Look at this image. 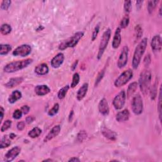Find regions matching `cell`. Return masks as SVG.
Segmentation results:
<instances>
[{
  "label": "cell",
  "instance_id": "1",
  "mask_svg": "<svg viewBox=\"0 0 162 162\" xmlns=\"http://www.w3.org/2000/svg\"><path fill=\"white\" fill-rule=\"evenodd\" d=\"M148 45V39L144 38L142 39L140 43L138 44V45L136 48V49L134 51L133 58H132V67L134 69H137L139 67L141 60L142 58V56L144 55L147 48Z\"/></svg>",
  "mask_w": 162,
  "mask_h": 162
},
{
  "label": "cell",
  "instance_id": "2",
  "mask_svg": "<svg viewBox=\"0 0 162 162\" xmlns=\"http://www.w3.org/2000/svg\"><path fill=\"white\" fill-rule=\"evenodd\" d=\"M33 62L32 59L28 58L23 60L16 61V62H13L6 65L3 70L6 73H13L17 72L19 70L23 69L27 67L30 64H31Z\"/></svg>",
  "mask_w": 162,
  "mask_h": 162
},
{
  "label": "cell",
  "instance_id": "3",
  "mask_svg": "<svg viewBox=\"0 0 162 162\" xmlns=\"http://www.w3.org/2000/svg\"><path fill=\"white\" fill-rule=\"evenodd\" d=\"M151 82V73L150 70H144L140 74L139 79V85L142 93L144 95L149 92Z\"/></svg>",
  "mask_w": 162,
  "mask_h": 162
},
{
  "label": "cell",
  "instance_id": "4",
  "mask_svg": "<svg viewBox=\"0 0 162 162\" xmlns=\"http://www.w3.org/2000/svg\"><path fill=\"white\" fill-rule=\"evenodd\" d=\"M83 36V32H77L71 38L64 41L61 43L59 45L58 49L60 50H65L68 48H73L78 44L80 39L82 38Z\"/></svg>",
  "mask_w": 162,
  "mask_h": 162
},
{
  "label": "cell",
  "instance_id": "5",
  "mask_svg": "<svg viewBox=\"0 0 162 162\" xmlns=\"http://www.w3.org/2000/svg\"><path fill=\"white\" fill-rule=\"evenodd\" d=\"M111 31L110 29H108L105 30V32L103 33L102 38L101 39L99 47V51L98 54H97V59L98 60H100L101 57H102L104 51H105L108 45L109 41L111 38Z\"/></svg>",
  "mask_w": 162,
  "mask_h": 162
},
{
  "label": "cell",
  "instance_id": "6",
  "mask_svg": "<svg viewBox=\"0 0 162 162\" xmlns=\"http://www.w3.org/2000/svg\"><path fill=\"white\" fill-rule=\"evenodd\" d=\"M133 72L132 70H127L122 73L119 77L115 80L114 82V85L117 87H120L123 86L129 82L132 78Z\"/></svg>",
  "mask_w": 162,
  "mask_h": 162
},
{
  "label": "cell",
  "instance_id": "7",
  "mask_svg": "<svg viewBox=\"0 0 162 162\" xmlns=\"http://www.w3.org/2000/svg\"><path fill=\"white\" fill-rule=\"evenodd\" d=\"M132 110L133 113L136 115H139L143 113V101L142 99L141 96L139 94H137L135 96L132 100Z\"/></svg>",
  "mask_w": 162,
  "mask_h": 162
},
{
  "label": "cell",
  "instance_id": "8",
  "mask_svg": "<svg viewBox=\"0 0 162 162\" xmlns=\"http://www.w3.org/2000/svg\"><path fill=\"white\" fill-rule=\"evenodd\" d=\"M126 100V94L124 90L115 97L113 101V105L116 110H120L124 107Z\"/></svg>",
  "mask_w": 162,
  "mask_h": 162
},
{
  "label": "cell",
  "instance_id": "9",
  "mask_svg": "<svg viewBox=\"0 0 162 162\" xmlns=\"http://www.w3.org/2000/svg\"><path fill=\"white\" fill-rule=\"evenodd\" d=\"M32 51L31 46L29 45H22L17 47L13 51V55L15 56H27L30 54Z\"/></svg>",
  "mask_w": 162,
  "mask_h": 162
},
{
  "label": "cell",
  "instance_id": "10",
  "mask_svg": "<svg viewBox=\"0 0 162 162\" xmlns=\"http://www.w3.org/2000/svg\"><path fill=\"white\" fill-rule=\"evenodd\" d=\"M128 55H129V48L127 46H126L122 48L119 60H118L117 65L119 69H122L127 65L128 62Z\"/></svg>",
  "mask_w": 162,
  "mask_h": 162
},
{
  "label": "cell",
  "instance_id": "11",
  "mask_svg": "<svg viewBox=\"0 0 162 162\" xmlns=\"http://www.w3.org/2000/svg\"><path fill=\"white\" fill-rule=\"evenodd\" d=\"M21 152V148L19 146H15L12 148L7 151L5 154V160L6 162H10L13 161L16 157H17Z\"/></svg>",
  "mask_w": 162,
  "mask_h": 162
},
{
  "label": "cell",
  "instance_id": "12",
  "mask_svg": "<svg viewBox=\"0 0 162 162\" xmlns=\"http://www.w3.org/2000/svg\"><path fill=\"white\" fill-rule=\"evenodd\" d=\"M61 130V127L59 125H57V126H54L51 130L49 133L46 135V136L44 139V142L45 143H47L51 139H53V138H55L59 134Z\"/></svg>",
  "mask_w": 162,
  "mask_h": 162
},
{
  "label": "cell",
  "instance_id": "13",
  "mask_svg": "<svg viewBox=\"0 0 162 162\" xmlns=\"http://www.w3.org/2000/svg\"><path fill=\"white\" fill-rule=\"evenodd\" d=\"M64 55L62 53H60L58 54L53 57V59L51 61V65L52 67L55 69H58L62 65L64 61Z\"/></svg>",
  "mask_w": 162,
  "mask_h": 162
},
{
  "label": "cell",
  "instance_id": "14",
  "mask_svg": "<svg viewBox=\"0 0 162 162\" xmlns=\"http://www.w3.org/2000/svg\"><path fill=\"white\" fill-rule=\"evenodd\" d=\"M98 109L100 113L104 116H106L109 114L110 108L107 101L105 98H103L100 101L98 104Z\"/></svg>",
  "mask_w": 162,
  "mask_h": 162
},
{
  "label": "cell",
  "instance_id": "15",
  "mask_svg": "<svg viewBox=\"0 0 162 162\" xmlns=\"http://www.w3.org/2000/svg\"><path fill=\"white\" fill-rule=\"evenodd\" d=\"M151 48L154 51H160L161 49V38L159 35L154 36L151 42Z\"/></svg>",
  "mask_w": 162,
  "mask_h": 162
},
{
  "label": "cell",
  "instance_id": "16",
  "mask_svg": "<svg viewBox=\"0 0 162 162\" xmlns=\"http://www.w3.org/2000/svg\"><path fill=\"white\" fill-rule=\"evenodd\" d=\"M101 133L104 137L111 141H115L117 139V134L114 131L109 129L108 128L106 127L103 126L101 127Z\"/></svg>",
  "mask_w": 162,
  "mask_h": 162
},
{
  "label": "cell",
  "instance_id": "17",
  "mask_svg": "<svg viewBox=\"0 0 162 162\" xmlns=\"http://www.w3.org/2000/svg\"><path fill=\"white\" fill-rule=\"evenodd\" d=\"M122 41V37H121V29L118 27L115 32V35L113 39L112 42V47L114 49H117L120 45Z\"/></svg>",
  "mask_w": 162,
  "mask_h": 162
},
{
  "label": "cell",
  "instance_id": "18",
  "mask_svg": "<svg viewBox=\"0 0 162 162\" xmlns=\"http://www.w3.org/2000/svg\"><path fill=\"white\" fill-rule=\"evenodd\" d=\"M34 91L37 95L43 96L49 93L51 89L47 85H38L35 87Z\"/></svg>",
  "mask_w": 162,
  "mask_h": 162
},
{
  "label": "cell",
  "instance_id": "19",
  "mask_svg": "<svg viewBox=\"0 0 162 162\" xmlns=\"http://www.w3.org/2000/svg\"><path fill=\"white\" fill-rule=\"evenodd\" d=\"M130 113L128 110L126 109L118 113L116 115V120L119 122H124L129 120Z\"/></svg>",
  "mask_w": 162,
  "mask_h": 162
},
{
  "label": "cell",
  "instance_id": "20",
  "mask_svg": "<svg viewBox=\"0 0 162 162\" xmlns=\"http://www.w3.org/2000/svg\"><path fill=\"white\" fill-rule=\"evenodd\" d=\"M34 72L38 76H45L49 72V68L46 63H42L36 67Z\"/></svg>",
  "mask_w": 162,
  "mask_h": 162
},
{
  "label": "cell",
  "instance_id": "21",
  "mask_svg": "<svg viewBox=\"0 0 162 162\" xmlns=\"http://www.w3.org/2000/svg\"><path fill=\"white\" fill-rule=\"evenodd\" d=\"M88 84L84 83L83 85L81 86L79 89L77 91V99L79 101H81L86 96L87 91H88Z\"/></svg>",
  "mask_w": 162,
  "mask_h": 162
},
{
  "label": "cell",
  "instance_id": "22",
  "mask_svg": "<svg viewBox=\"0 0 162 162\" xmlns=\"http://www.w3.org/2000/svg\"><path fill=\"white\" fill-rule=\"evenodd\" d=\"M23 80L22 77H15V78H12L9 80L8 82L5 84V87L7 88H13V87L19 86V84H21Z\"/></svg>",
  "mask_w": 162,
  "mask_h": 162
},
{
  "label": "cell",
  "instance_id": "23",
  "mask_svg": "<svg viewBox=\"0 0 162 162\" xmlns=\"http://www.w3.org/2000/svg\"><path fill=\"white\" fill-rule=\"evenodd\" d=\"M22 94L20 91L19 90H15L14 91H13L12 94H10L9 97H8V102L11 104L15 103L18 100H19L22 97Z\"/></svg>",
  "mask_w": 162,
  "mask_h": 162
},
{
  "label": "cell",
  "instance_id": "24",
  "mask_svg": "<svg viewBox=\"0 0 162 162\" xmlns=\"http://www.w3.org/2000/svg\"><path fill=\"white\" fill-rule=\"evenodd\" d=\"M138 86V84L136 82H134L131 83L128 87L127 91V96L128 97H130L131 96H132L134 93L136 92Z\"/></svg>",
  "mask_w": 162,
  "mask_h": 162
},
{
  "label": "cell",
  "instance_id": "25",
  "mask_svg": "<svg viewBox=\"0 0 162 162\" xmlns=\"http://www.w3.org/2000/svg\"><path fill=\"white\" fill-rule=\"evenodd\" d=\"M41 132H42L41 129H39V127H36L33 128L31 130H30L29 132L28 136L32 138V139H34V138L39 137L41 135Z\"/></svg>",
  "mask_w": 162,
  "mask_h": 162
},
{
  "label": "cell",
  "instance_id": "26",
  "mask_svg": "<svg viewBox=\"0 0 162 162\" xmlns=\"http://www.w3.org/2000/svg\"><path fill=\"white\" fill-rule=\"evenodd\" d=\"M11 140L12 139L8 136H3L1 140V145H0L1 149H3V148H8V146H10V144H11Z\"/></svg>",
  "mask_w": 162,
  "mask_h": 162
},
{
  "label": "cell",
  "instance_id": "27",
  "mask_svg": "<svg viewBox=\"0 0 162 162\" xmlns=\"http://www.w3.org/2000/svg\"><path fill=\"white\" fill-rule=\"evenodd\" d=\"M1 50H0V55H7V54L11 51L12 49V46L8 44H5V45H3L1 44Z\"/></svg>",
  "mask_w": 162,
  "mask_h": 162
},
{
  "label": "cell",
  "instance_id": "28",
  "mask_svg": "<svg viewBox=\"0 0 162 162\" xmlns=\"http://www.w3.org/2000/svg\"><path fill=\"white\" fill-rule=\"evenodd\" d=\"M70 88V86L69 85H67L65 86H64L62 87V89H60L58 93V97L60 100H63L65 98V97L66 96V94L68 92V91Z\"/></svg>",
  "mask_w": 162,
  "mask_h": 162
},
{
  "label": "cell",
  "instance_id": "29",
  "mask_svg": "<svg viewBox=\"0 0 162 162\" xmlns=\"http://www.w3.org/2000/svg\"><path fill=\"white\" fill-rule=\"evenodd\" d=\"M12 28L8 23H4L1 26V33L3 35H8L12 32Z\"/></svg>",
  "mask_w": 162,
  "mask_h": 162
},
{
  "label": "cell",
  "instance_id": "30",
  "mask_svg": "<svg viewBox=\"0 0 162 162\" xmlns=\"http://www.w3.org/2000/svg\"><path fill=\"white\" fill-rule=\"evenodd\" d=\"M79 81H80L79 74L78 73H74L72 78V82L71 83L70 87H72V88H74V87L78 85V84L79 83Z\"/></svg>",
  "mask_w": 162,
  "mask_h": 162
},
{
  "label": "cell",
  "instance_id": "31",
  "mask_svg": "<svg viewBox=\"0 0 162 162\" xmlns=\"http://www.w3.org/2000/svg\"><path fill=\"white\" fill-rule=\"evenodd\" d=\"M158 1H148V12L151 14L152 13L154 12V9L156 8L157 5L158 4Z\"/></svg>",
  "mask_w": 162,
  "mask_h": 162
},
{
  "label": "cell",
  "instance_id": "32",
  "mask_svg": "<svg viewBox=\"0 0 162 162\" xmlns=\"http://www.w3.org/2000/svg\"><path fill=\"white\" fill-rule=\"evenodd\" d=\"M129 16H128V15H126L122 19V20H121L120 22V29H125L129 25Z\"/></svg>",
  "mask_w": 162,
  "mask_h": 162
},
{
  "label": "cell",
  "instance_id": "33",
  "mask_svg": "<svg viewBox=\"0 0 162 162\" xmlns=\"http://www.w3.org/2000/svg\"><path fill=\"white\" fill-rule=\"evenodd\" d=\"M143 35V29L140 25H137L135 27V36L137 39H139L141 38Z\"/></svg>",
  "mask_w": 162,
  "mask_h": 162
},
{
  "label": "cell",
  "instance_id": "34",
  "mask_svg": "<svg viewBox=\"0 0 162 162\" xmlns=\"http://www.w3.org/2000/svg\"><path fill=\"white\" fill-rule=\"evenodd\" d=\"M12 121L10 120H7L5 121V122L3 124L2 126L1 127V131L2 132H3L7 130L8 129H10V128L12 126Z\"/></svg>",
  "mask_w": 162,
  "mask_h": 162
},
{
  "label": "cell",
  "instance_id": "35",
  "mask_svg": "<svg viewBox=\"0 0 162 162\" xmlns=\"http://www.w3.org/2000/svg\"><path fill=\"white\" fill-rule=\"evenodd\" d=\"M59 110V104L58 103H56L55 105L53 106V107L48 111V115L53 117L54 115L58 113V111Z\"/></svg>",
  "mask_w": 162,
  "mask_h": 162
},
{
  "label": "cell",
  "instance_id": "36",
  "mask_svg": "<svg viewBox=\"0 0 162 162\" xmlns=\"http://www.w3.org/2000/svg\"><path fill=\"white\" fill-rule=\"evenodd\" d=\"M87 136V134L86 133V131L84 130H81L80 131L79 134H77V141L79 142H82L84 140H85Z\"/></svg>",
  "mask_w": 162,
  "mask_h": 162
},
{
  "label": "cell",
  "instance_id": "37",
  "mask_svg": "<svg viewBox=\"0 0 162 162\" xmlns=\"http://www.w3.org/2000/svg\"><path fill=\"white\" fill-rule=\"evenodd\" d=\"M132 10V1H125L124 2V10L126 13H129Z\"/></svg>",
  "mask_w": 162,
  "mask_h": 162
},
{
  "label": "cell",
  "instance_id": "38",
  "mask_svg": "<svg viewBox=\"0 0 162 162\" xmlns=\"http://www.w3.org/2000/svg\"><path fill=\"white\" fill-rule=\"evenodd\" d=\"M158 84V82H157L154 84V85L152 86L151 91V100H154L155 97L157 96V85Z\"/></svg>",
  "mask_w": 162,
  "mask_h": 162
},
{
  "label": "cell",
  "instance_id": "39",
  "mask_svg": "<svg viewBox=\"0 0 162 162\" xmlns=\"http://www.w3.org/2000/svg\"><path fill=\"white\" fill-rule=\"evenodd\" d=\"M100 23H98V24H97L96 26L95 27V28H94L93 32V34H92V41H94V40H95L97 38V35H98L99 32H100Z\"/></svg>",
  "mask_w": 162,
  "mask_h": 162
},
{
  "label": "cell",
  "instance_id": "40",
  "mask_svg": "<svg viewBox=\"0 0 162 162\" xmlns=\"http://www.w3.org/2000/svg\"><path fill=\"white\" fill-rule=\"evenodd\" d=\"M104 76V69L101 70L99 72V73L97 74V76L96 77V82H95V86H97L98 85L99 83L101 81V80L103 79Z\"/></svg>",
  "mask_w": 162,
  "mask_h": 162
},
{
  "label": "cell",
  "instance_id": "41",
  "mask_svg": "<svg viewBox=\"0 0 162 162\" xmlns=\"http://www.w3.org/2000/svg\"><path fill=\"white\" fill-rule=\"evenodd\" d=\"M158 112H159L160 120L161 121V87L160 88L159 98H158Z\"/></svg>",
  "mask_w": 162,
  "mask_h": 162
},
{
  "label": "cell",
  "instance_id": "42",
  "mask_svg": "<svg viewBox=\"0 0 162 162\" xmlns=\"http://www.w3.org/2000/svg\"><path fill=\"white\" fill-rule=\"evenodd\" d=\"M12 1L10 0H6V1H3L1 4V8L4 10H7L11 5Z\"/></svg>",
  "mask_w": 162,
  "mask_h": 162
},
{
  "label": "cell",
  "instance_id": "43",
  "mask_svg": "<svg viewBox=\"0 0 162 162\" xmlns=\"http://www.w3.org/2000/svg\"><path fill=\"white\" fill-rule=\"evenodd\" d=\"M22 115H23V113H22V110L17 109V110H15L14 112H13V118L14 119L19 120V119H20V118L22 117Z\"/></svg>",
  "mask_w": 162,
  "mask_h": 162
},
{
  "label": "cell",
  "instance_id": "44",
  "mask_svg": "<svg viewBox=\"0 0 162 162\" xmlns=\"http://www.w3.org/2000/svg\"><path fill=\"white\" fill-rule=\"evenodd\" d=\"M25 126V124L23 121H21V122H19L16 125V128H17V129L19 130H22L24 129Z\"/></svg>",
  "mask_w": 162,
  "mask_h": 162
},
{
  "label": "cell",
  "instance_id": "45",
  "mask_svg": "<svg viewBox=\"0 0 162 162\" xmlns=\"http://www.w3.org/2000/svg\"><path fill=\"white\" fill-rule=\"evenodd\" d=\"M21 110L22 111V113L23 114H24V115H27V114L29 112V111H30V107L27 105H24V106H23L22 108H21Z\"/></svg>",
  "mask_w": 162,
  "mask_h": 162
},
{
  "label": "cell",
  "instance_id": "46",
  "mask_svg": "<svg viewBox=\"0 0 162 162\" xmlns=\"http://www.w3.org/2000/svg\"><path fill=\"white\" fill-rule=\"evenodd\" d=\"M151 62V58H150V55H148L146 57H145V59L144 61V63L145 64V65L146 67L149 65V64Z\"/></svg>",
  "mask_w": 162,
  "mask_h": 162
},
{
  "label": "cell",
  "instance_id": "47",
  "mask_svg": "<svg viewBox=\"0 0 162 162\" xmlns=\"http://www.w3.org/2000/svg\"><path fill=\"white\" fill-rule=\"evenodd\" d=\"M35 120V117H34L33 116H29L26 118V123L30 124H31L34 120Z\"/></svg>",
  "mask_w": 162,
  "mask_h": 162
},
{
  "label": "cell",
  "instance_id": "48",
  "mask_svg": "<svg viewBox=\"0 0 162 162\" xmlns=\"http://www.w3.org/2000/svg\"><path fill=\"white\" fill-rule=\"evenodd\" d=\"M0 113H1V119H0V122L3 121V117H4V113H5V110L2 106L0 107Z\"/></svg>",
  "mask_w": 162,
  "mask_h": 162
},
{
  "label": "cell",
  "instance_id": "49",
  "mask_svg": "<svg viewBox=\"0 0 162 162\" xmlns=\"http://www.w3.org/2000/svg\"><path fill=\"white\" fill-rule=\"evenodd\" d=\"M78 62H79V61L78 60H76V62L72 64V65L71 66V70H72V71L75 70V69H76L77 65H78Z\"/></svg>",
  "mask_w": 162,
  "mask_h": 162
},
{
  "label": "cell",
  "instance_id": "50",
  "mask_svg": "<svg viewBox=\"0 0 162 162\" xmlns=\"http://www.w3.org/2000/svg\"><path fill=\"white\" fill-rule=\"evenodd\" d=\"M143 3V1H137L136 2V7L137 8L138 10H140V8H141Z\"/></svg>",
  "mask_w": 162,
  "mask_h": 162
},
{
  "label": "cell",
  "instance_id": "51",
  "mask_svg": "<svg viewBox=\"0 0 162 162\" xmlns=\"http://www.w3.org/2000/svg\"><path fill=\"white\" fill-rule=\"evenodd\" d=\"M69 161H74V162H76V161H78L79 162L80 161V160L78 158H77V157H72V158H70V159L69 160Z\"/></svg>",
  "mask_w": 162,
  "mask_h": 162
},
{
  "label": "cell",
  "instance_id": "52",
  "mask_svg": "<svg viewBox=\"0 0 162 162\" xmlns=\"http://www.w3.org/2000/svg\"><path fill=\"white\" fill-rule=\"evenodd\" d=\"M73 116V111L72 110V111H70V115H69V122H71V121L72 120Z\"/></svg>",
  "mask_w": 162,
  "mask_h": 162
},
{
  "label": "cell",
  "instance_id": "53",
  "mask_svg": "<svg viewBox=\"0 0 162 162\" xmlns=\"http://www.w3.org/2000/svg\"><path fill=\"white\" fill-rule=\"evenodd\" d=\"M9 137L11 139H14L16 137V135L15 134H13V133H11L9 135Z\"/></svg>",
  "mask_w": 162,
  "mask_h": 162
},
{
  "label": "cell",
  "instance_id": "54",
  "mask_svg": "<svg viewBox=\"0 0 162 162\" xmlns=\"http://www.w3.org/2000/svg\"><path fill=\"white\" fill-rule=\"evenodd\" d=\"M54 160H52V159H46V160H43V161H53Z\"/></svg>",
  "mask_w": 162,
  "mask_h": 162
},
{
  "label": "cell",
  "instance_id": "55",
  "mask_svg": "<svg viewBox=\"0 0 162 162\" xmlns=\"http://www.w3.org/2000/svg\"><path fill=\"white\" fill-rule=\"evenodd\" d=\"M161 7H160V16H161Z\"/></svg>",
  "mask_w": 162,
  "mask_h": 162
}]
</instances>
